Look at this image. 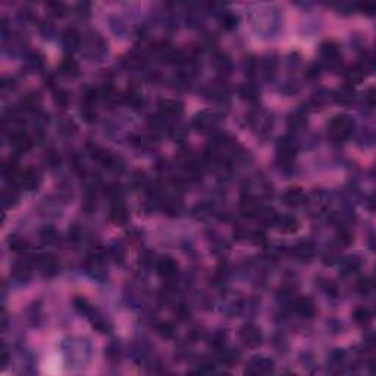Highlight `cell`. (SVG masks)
Instances as JSON below:
<instances>
[{"mask_svg":"<svg viewBox=\"0 0 376 376\" xmlns=\"http://www.w3.org/2000/svg\"><path fill=\"white\" fill-rule=\"evenodd\" d=\"M354 131V121L348 115L334 116L328 124V137L335 141L341 143L346 141Z\"/></svg>","mask_w":376,"mask_h":376,"instance_id":"obj_1","label":"cell"},{"mask_svg":"<svg viewBox=\"0 0 376 376\" xmlns=\"http://www.w3.org/2000/svg\"><path fill=\"white\" fill-rule=\"evenodd\" d=\"M156 272L165 281H174L179 273V264L171 256H163L156 261Z\"/></svg>","mask_w":376,"mask_h":376,"instance_id":"obj_2","label":"cell"},{"mask_svg":"<svg viewBox=\"0 0 376 376\" xmlns=\"http://www.w3.org/2000/svg\"><path fill=\"white\" fill-rule=\"evenodd\" d=\"M157 115H160L165 121L178 119L184 112V106L179 100L175 99H162L157 103Z\"/></svg>","mask_w":376,"mask_h":376,"instance_id":"obj_3","label":"cell"},{"mask_svg":"<svg viewBox=\"0 0 376 376\" xmlns=\"http://www.w3.org/2000/svg\"><path fill=\"white\" fill-rule=\"evenodd\" d=\"M16 182L18 185L25 190V191H34L40 187L41 184V176L38 174L37 169L34 168H25L24 171H21L19 175L16 176Z\"/></svg>","mask_w":376,"mask_h":376,"instance_id":"obj_4","label":"cell"},{"mask_svg":"<svg viewBox=\"0 0 376 376\" xmlns=\"http://www.w3.org/2000/svg\"><path fill=\"white\" fill-rule=\"evenodd\" d=\"M276 153H278L279 162H282V163L292 162L295 157V153H297V144H295L294 138H291V137L279 138V141L276 144Z\"/></svg>","mask_w":376,"mask_h":376,"instance_id":"obj_5","label":"cell"},{"mask_svg":"<svg viewBox=\"0 0 376 376\" xmlns=\"http://www.w3.org/2000/svg\"><path fill=\"white\" fill-rule=\"evenodd\" d=\"M240 338L244 343V346H247L249 348H257L261 344L260 329L253 323H247L241 328Z\"/></svg>","mask_w":376,"mask_h":376,"instance_id":"obj_6","label":"cell"},{"mask_svg":"<svg viewBox=\"0 0 376 376\" xmlns=\"http://www.w3.org/2000/svg\"><path fill=\"white\" fill-rule=\"evenodd\" d=\"M272 371H273V363L272 360L266 357H253L246 368V374L253 376L269 375Z\"/></svg>","mask_w":376,"mask_h":376,"instance_id":"obj_7","label":"cell"},{"mask_svg":"<svg viewBox=\"0 0 376 376\" xmlns=\"http://www.w3.org/2000/svg\"><path fill=\"white\" fill-rule=\"evenodd\" d=\"M294 312L303 319H310L316 315V304L310 297H300L294 301Z\"/></svg>","mask_w":376,"mask_h":376,"instance_id":"obj_8","label":"cell"},{"mask_svg":"<svg viewBox=\"0 0 376 376\" xmlns=\"http://www.w3.org/2000/svg\"><path fill=\"white\" fill-rule=\"evenodd\" d=\"M292 254L301 261H309L315 256V244L310 240H301L292 247Z\"/></svg>","mask_w":376,"mask_h":376,"instance_id":"obj_9","label":"cell"},{"mask_svg":"<svg viewBox=\"0 0 376 376\" xmlns=\"http://www.w3.org/2000/svg\"><path fill=\"white\" fill-rule=\"evenodd\" d=\"M306 193L301 187H289L282 196V202L289 207H297L306 203Z\"/></svg>","mask_w":376,"mask_h":376,"instance_id":"obj_10","label":"cell"},{"mask_svg":"<svg viewBox=\"0 0 376 376\" xmlns=\"http://www.w3.org/2000/svg\"><path fill=\"white\" fill-rule=\"evenodd\" d=\"M260 209V203H259V200H257L256 197L246 196V197H243L241 202H240V212H241V215L246 216V218H257Z\"/></svg>","mask_w":376,"mask_h":376,"instance_id":"obj_11","label":"cell"},{"mask_svg":"<svg viewBox=\"0 0 376 376\" xmlns=\"http://www.w3.org/2000/svg\"><path fill=\"white\" fill-rule=\"evenodd\" d=\"M109 219L115 224V225H125L129 219V213L128 209L125 207V204L119 200H116L111 210H109Z\"/></svg>","mask_w":376,"mask_h":376,"instance_id":"obj_12","label":"cell"},{"mask_svg":"<svg viewBox=\"0 0 376 376\" xmlns=\"http://www.w3.org/2000/svg\"><path fill=\"white\" fill-rule=\"evenodd\" d=\"M60 40H62L63 47H65L66 50H71V52L77 50V49L81 46V35H80V32L75 28L65 29V31L62 32Z\"/></svg>","mask_w":376,"mask_h":376,"instance_id":"obj_13","label":"cell"},{"mask_svg":"<svg viewBox=\"0 0 376 376\" xmlns=\"http://www.w3.org/2000/svg\"><path fill=\"white\" fill-rule=\"evenodd\" d=\"M320 55H322V58L325 59L326 62H329L331 65L338 63V62H340V56H341L340 47H338V44L334 43V41H325V43L320 46Z\"/></svg>","mask_w":376,"mask_h":376,"instance_id":"obj_14","label":"cell"},{"mask_svg":"<svg viewBox=\"0 0 376 376\" xmlns=\"http://www.w3.org/2000/svg\"><path fill=\"white\" fill-rule=\"evenodd\" d=\"M276 228L284 234H294L300 230V222L297 218L291 216V215H282V216H278L276 219Z\"/></svg>","mask_w":376,"mask_h":376,"instance_id":"obj_15","label":"cell"},{"mask_svg":"<svg viewBox=\"0 0 376 376\" xmlns=\"http://www.w3.org/2000/svg\"><path fill=\"white\" fill-rule=\"evenodd\" d=\"M215 125V118L210 112H200L193 119V128H196L199 132H207Z\"/></svg>","mask_w":376,"mask_h":376,"instance_id":"obj_16","label":"cell"},{"mask_svg":"<svg viewBox=\"0 0 376 376\" xmlns=\"http://www.w3.org/2000/svg\"><path fill=\"white\" fill-rule=\"evenodd\" d=\"M59 72L62 75L68 77V78H74V77H77L80 74V65H78V62L75 59L66 56V58L62 59V62L59 63Z\"/></svg>","mask_w":376,"mask_h":376,"instance_id":"obj_17","label":"cell"},{"mask_svg":"<svg viewBox=\"0 0 376 376\" xmlns=\"http://www.w3.org/2000/svg\"><path fill=\"white\" fill-rule=\"evenodd\" d=\"M37 264L38 267L41 269V272L47 276H52L58 272L59 269V263L56 260V257L50 256V254H44V256H40L38 260H37Z\"/></svg>","mask_w":376,"mask_h":376,"instance_id":"obj_18","label":"cell"},{"mask_svg":"<svg viewBox=\"0 0 376 376\" xmlns=\"http://www.w3.org/2000/svg\"><path fill=\"white\" fill-rule=\"evenodd\" d=\"M366 68L362 65V63H357L354 66H351L350 69H347L346 72V80L350 86H356V84H360L365 78H366Z\"/></svg>","mask_w":376,"mask_h":376,"instance_id":"obj_19","label":"cell"},{"mask_svg":"<svg viewBox=\"0 0 376 376\" xmlns=\"http://www.w3.org/2000/svg\"><path fill=\"white\" fill-rule=\"evenodd\" d=\"M144 58L141 55H138V53H134V52L128 53L125 58L122 59V65L128 71H138V69H141L144 66Z\"/></svg>","mask_w":376,"mask_h":376,"instance_id":"obj_20","label":"cell"},{"mask_svg":"<svg viewBox=\"0 0 376 376\" xmlns=\"http://www.w3.org/2000/svg\"><path fill=\"white\" fill-rule=\"evenodd\" d=\"M102 99V94H100V90L99 88H94V87H88L84 90V93H83V106H86V108H94L97 103H99V100Z\"/></svg>","mask_w":376,"mask_h":376,"instance_id":"obj_21","label":"cell"},{"mask_svg":"<svg viewBox=\"0 0 376 376\" xmlns=\"http://www.w3.org/2000/svg\"><path fill=\"white\" fill-rule=\"evenodd\" d=\"M353 320L359 325V326H368L372 322V312L368 307H357L353 312Z\"/></svg>","mask_w":376,"mask_h":376,"instance_id":"obj_22","label":"cell"},{"mask_svg":"<svg viewBox=\"0 0 376 376\" xmlns=\"http://www.w3.org/2000/svg\"><path fill=\"white\" fill-rule=\"evenodd\" d=\"M41 105V96L38 91H31L22 99V108L28 112H34Z\"/></svg>","mask_w":376,"mask_h":376,"instance_id":"obj_23","label":"cell"},{"mask_svg":"<svg viewBox=\"0 0 376 376\" xmlns=\"http://www.w3.org/2000/svg\"><path fill=\"white\" fill-rule=\"evenodd\" d=\"M91 325L94 326V329H97L99 332H102V334H106V332H109L111 331V328H112V325L108 322V319H105L103 316H100V315H97L96 313V310H94V313L91 315Z\"/></svg>","mask_w":376,"mask_h":376,"instance_id":"obj_24","label":"cell"},{"mask_svg":"<svg viewBox=\"0 0 376 376\" xmlns=\"http://www.w3.org/2000/svg\"><path fill=\"white\" fill-rule=\"evenodd\" d=\"M1 171H3V175H4L6 178L18 176L19 172H21V171H19V166H18V160H16L15 157H9V159L3 163Z\"/></svg>","mask_w":376,"mask_h":376,"instance_id":"obj_25","label":"cell"},{"mask_svg":"<svg viewBox=\"0 0 376 376\" xmlns=\"http://www.w3.org/2000/svg\"><path fill=\"white\" fill-rule=\"evenodd\" d=\"M240 96H241V99H244L247 102H254L259 99V90L251 84H246L240 88Z\"/></svg>","mask_w":376,"mask_h":376,"instance_id":"obj_26","label":"cell"},{"mask_svg":"<svg viewBox=\"0 0 376 376\" xmlns=\"http://www.w3.org/2000/svg\"><path fill=\"white\" fill-rule=\"evenodd\" d=\"M334 97H335V100H337L338 103L350 105V103H353V100H354V93H353V90L350 87H344L341 88V90H338V91L334 94Z\"/></svg>","mask_w":376,"mask_h":376,"instance_id":"obj_27","label":"cell"},{"mask_svg":"<svg viewBox=\"0 0 376 376\" xmlns=\"http://www.w3.org/2000/svg\"><path fill=\"white\" fill-rule=\"evenodd\" d=\"M238 360H240V354H238V351H235V350H225V351L222 353V357H221V362H222L224 366H227V368L235 366V365L238 363Z\"/></svg>","mask_w":376,"mask_h":376,"instance_id":"obj_28","label":"cell"},{"mask_svg":"<svg viewBox=\"0 0 376 376\" xmlns=\"http://www.w3.org/2000/svg\"><path fill=\"white\" fill-rule=\"evenodd\" d=\"M74 306H75V309H77L80 313H83V315L91 316V315L94 313V310H93L91 304L88 303L84 297H77V298L74 300Z\"/></svg>","mask_w":376,"mask_h":376,"instance_id":"obj_29","label":"cell"},{"mask_svg":"<svg viewBox=\"0 0 376 376\" xmlns=\"http://www.w3.org/2000/svg\"><path fill=\"white\" fill-rule=\"evenodd\" d=\"M18 199H19V196H18V191L15 188H7V190L3 191V200L1 202H3L4 207L15 206L18 203Z\"/></svg>","mask_w":376,"mask_h":376,"instance_id":"obj_30","label":"cell"},{"mask_svg":"<svg viewBox=\"0 0 376 376\" xmlns=\"http://www.w3.org/2000/svg\"><path fill=\"white\" fill-rule=\"evenodd\" d=\"M69 93L68 91H65V90H58L56 93H55V96H53V100H55V103L58 105L59 108H66L68 105H69Z\"/></svg>","mask_w":376,"mask_h":376,"instance_id":"obj_31","label":"cell"},{"mask_svg":"<svg viewBox=\"0 0 376 376\" xmlns=\"http://www.w3.org/2000/svg\"><path fill=\"white\" fill-rule=\"evenodd\" d=\"M9 244H10V249L13 251H25L28 249V243L24 240V238H19V237H13L12 240H9Z\"/></svg>","mask_w":376,"mask_h":376,"instance_id":"obj_32","label":"cell"},{"mask_svg":"<svg viewBox=\"0 0 376 376\" xmlns=\"http://www.w3.org/2000/svg\"><path fill=\"white\" fill-rule=\"evenodd\" d=\"M157 332H159L160 337H163V338H172L175 334V329L171 323H162V325L157 326Z\"/></svg>","mask_w":376,"mask_h":376,"instance_id":"obj_33","label":"cell"},{"mask_svg":"<svg viewBox=\"0 0 376 376\" xmlns=\"http://www.w3.org/2000/svg\"><path fill=\"white\" fill-rule=\"evenodd\" d=\"M356 289L362 294H368L372 289V282L369 278H360L356 284Z\"/></svg>","mask_w":376,"mask_h":376,"instance_id":"obj_34","label":"cell"},{"mask_svg":"<svg viewBox=\"0 0 376 376\" xmlns=\"http://www.w3.org/2000/svg\"><path fill=\"white\" fill-rule=\"evenodd\" d=\"M28 63L31 65L32 69H40V68H43L44 60H43V56L40 53L35 52V53H31L28 56Z\"/></svg>","mask_w":376,"mask_h":376,"instance_id":"obj_35","label":"cell"},{"mask_svg":"<svg viewBox=\"0 0 376 376\" xmlns=\"http://www.w3.org/2000/svg\"><path fill=\"white\" fill-rule=\"evenodd\" d=\"M216 68L221 72H228V69L231 68V60L227 58V56L221 55L219 58H216Z\"/></svg>","mask_w":376,"mask_h":376,"instance_id":"obj_36","label":"cell"},{"mask_svg":"<svg viewBox=\"0 0 376 376\" xmlns=\"http://www.w3.org/2000/svg\"><path fill=\"white\" fill-rule=\"evenodd\" d=\"M47 7L50 9V12H52L55 16H63V15H65V4H63V3L52 1V3H47Z\"/></svg>","mask_w":376,"mask_h":376,"instance_id":"obj_37","label":"cell"},{"mask_svg":"<svg viewBox=\"0 0 376 376\" xmlns=\"http://www.w3.org/2000/svg\"><path fill=\"white\" fill-rule=\"evenodd\" d=\"M56 238H58V234L53 231L52 228L46 230V231L41 234V240H43V243H47V244L53 243V241H55Z\"/></svg>","mask_w":376,"mask_h":376,"instance_id":"obj_38","label":"cell"},{"mask_svg":"<svg viewBox=\"0 0 376 376\" xmlns=\"http://www.w3.org/2000/svg\"><path fill=\"white\" fill-rule=\"evenodd\" d=\"M235 22H237V19H235L232 15H230V13H227V15L222 18V27L225 29L234 28V27H235Z\"/></svg>","mask_w":376,"mask_h":376,"instance_id":"obj_39","label":"cell"},{"mask_svg":"<svg viewBox=\"0 0 376 376\" xmlns=\"http://www.w3.org/2000/svg\"><path fill=\"white\" fill-rule=\"evenodd\" d=\"M359 7H360V10H362L363 13H368V15H372L376 9L375 4H374V3H369V1L360 3V4H359Z\"/></svg>","mask_w":376,"mask_h":376,"instance_id":"obj_40","label":"cell"},{"mask_svg":"<svg viewBox=\"0 0 376 376\" xmlns=\"http://www.w3.org/2000/svg\"><path fill=\"white\" fill-rule=\"evenodd\" d=\"M306 122V119H304V116L301 115H292L289 118V125H294V126H298V125H303Z\"/></svg>","mask_w":376,"mask_h":376,"instance_id":"obj_41","label":"cell"},{"mask_svg":"<svg viewBox=\"0 0 376 376\" xmlns=\"http://www.w3.org/2000/svg\"><path fill=\"white\" fill-rule=\"evenodd\" d=\"M375 102H376L375 91H374V88H371V90L368 91V94H366V103H368V105H369L371 108H374Z\"/></svg>","mask_w":376,"mask_h":376,"instance_id":"obj_42","label":"cell"}]
</instances>
